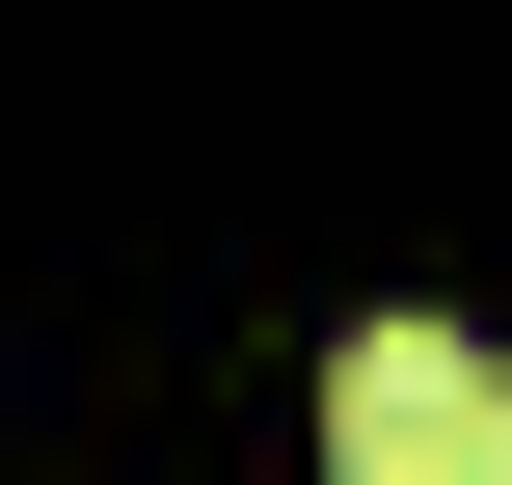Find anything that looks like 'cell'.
Instances as JSON below:
<instances>
[{"instance_id":"1","label":"cell","mask_w":512,"mask_h":485,"mask_svg":"<svg viewBox=\"0 0 512 485\" xmlns=\"http://www.w3.org/2000/svg\"><path fill=\"white\" fill-rule=\"evenodd\" d=\"M324 485H512V351L486 324H351L324 351Z\"/></svg>"}]
</instances>
